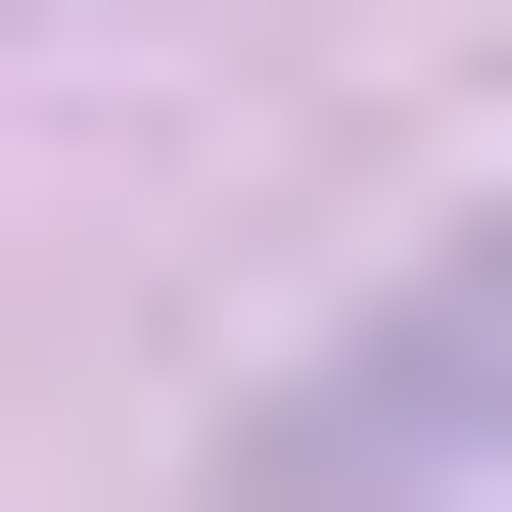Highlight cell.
I'll list each match as a JSON object with an SVG mask.
<instances>
[{
    "label": "cell",
    "mask_w": 512,
    "mask_h": 512,
    "mask_svg": "<svg viewBox=\"0 0 512 512\" xmlns=\"http://www.w3.org/2000/svg\"><path fill=\"white\" fill-rule=\"evenodd\" d=\"M466 466H512V187L419 233L373 326H280V373H233V512H466Z\"/></svg>",
    "instance_id": "1"
}]
</instances>
